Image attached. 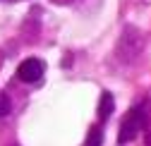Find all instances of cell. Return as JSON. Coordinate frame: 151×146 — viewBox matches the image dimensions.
Listing matches in <instances>:
<instances>
[{"label":"cell","instance_id":"cell-5","mask_svg":"<svg viewBox=\"0 0 151 146\" xmlns=\"http://www.w3.org/2000/svg\"><path fill=\"white\" fill-rule=\"evenodd\" d=\"M101 144H103V127L101 125H91L89 134H86V141L82 146H101Z\"/></svg>","mask_w":151,"mask_h":146},{"label":"cell","instance_id":"cell-4","mask_svg":"<svg viewBox=\"0 0 151 146\" xmlns=\"http://www.w3.org/2000/svg\"><path fill=\"white\" fill-rule=\"evenodd\" d=\"M113 110H115V101H113V96L108 91H103L101 98H99V117H101V122H106L113 115Z\"/></svg>","mask_w":151,"mask_h":146},{"label":"cell","instance_id":"cell-1","mask_svg":"<svg viewBox=\"0 0 151 146\" xmlns=\"http://www.w3.org/2000/svg\"><path fill=\"white\" fill-rule=\"evenodd\" d=\"M142 48H144L142 31L134 29V26H125L118 43H115V58L122 65H134L142 58Z\"/></svg>","mask_w":151,"mask_h":146},{"label":"cell","instance_id":"cell-3","mask_svg":"<svg viewBox=\"0 0 151 146\" xmlns=\"http://www.w3.org/2000/svg\"><path fill=\"white\" fill-rule=\"evenodd\" d=\"M43 72H46L43 60H39V58H27L19 67H17V79L24 82V84H36V82L43 77Z\"/></svg>","mask_w":151,"mask_h":146},{"label":"cell","instance_id":"cell-6","mask_svg":"<svg viewBox=\"0 0 151 146\" xmlns=\"http://www.w3.org/2000/svg\"><path fill=\"white\" fill-rule=\"evenodd\" d=\"M10 110H12V103H10V98H7L5 94H0V120H5V117L10 115Z\"/></svg>","mask_w":151,"mask_h":146},{"label":"cell","instance_id":"cell-7","mask_svg":"<svg viewBox=\"0 0 151 146\" xmlns=\"http://www.w3.org/2000/svg\"><path fill=\"white\" fill-rule=\"evenodd\" d=\"M12 3H14V0H12Z\"/></svg>","mask_w":151,"mask_h":146},{"label":"cell","instance_id":"cell-2","mask_svg":"<svg viewBox=\"0 0 151 146\" xmlns=\"http://www.w3.org/2000/svg\"><path fill=\"white\" fill-rule=\"evenodd\" d=\"M146 103H139L134 108H129L127 115L122 117L120 122V134H118V144H129L132 139H137L139 132H144V127H146Z\"/></svg>","mask_w":151,"mask_h":146}]
</instances>
